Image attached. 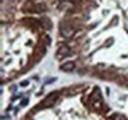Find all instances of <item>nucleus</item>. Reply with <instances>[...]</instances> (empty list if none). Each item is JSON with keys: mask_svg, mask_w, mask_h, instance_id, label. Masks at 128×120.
<instances>
[{"mask_svg": "<svg viewBox=\"0 0 128 120\" xmlns=\"http://www.w3.org/2000/svg\"><path fill=\"white\" fill-rule=\"evenodd\" d=\"M60 30H61V34H62L63 36H65V38H71V36L74 34V32H75L71 26L65 25V24H62V25H61Z\"/></svg>", "mask_w": 128, "mask_h": 120, "instance_id": "nucleus-1", "label": "nucleus"}, {"mask_svg": "<svg viewBox=\"0 0 128 120\" xmlns=\"http://www.w3.org/2000/svg\"><path fill=\"white\" fill-rule=\"evenodd\" d=\"M55 100H56V94H50V96H48V98L44 100V107H49V106H51V105H53L54 104V102H55Z\"/></svg>", "mask_w": 128, "mask_h": 120, "instance_id": "nucleus-2", "label": "nucleus"}, {"mask_svg": "<svg viewBox=\"0 0 128 120\" xmlns=\"http://www.w3.org/2000/svg\"><path fill=\"white\" fill-rule=\"evenodd\" d=\"M74 67H75V64L73 62H66V63H64L63 65L60 66V69L67 72V71H72L74 69Z\"/></svg>", "mask_w": 128, "mask_h": 120, "instance_id": "nucleus-3", "label": "nucleus"}, {"mask_svg": "<svg viewBox=\"0 0 128 120\" xmlns=\"http://www.w3.org/2000/svg\"><path fill=\"white\" fill-rule=\"evenodd\" d=\"M68 51H69V49H68V48H65V47H62V48H61V49H60V50H59V52H60V53H66V54H67V53H68Z\"/></svg>", "mask_w": 128, "mask_h": 120, "instance_id": "nucleus-4", "label": "nucleus"}]
</instances>
